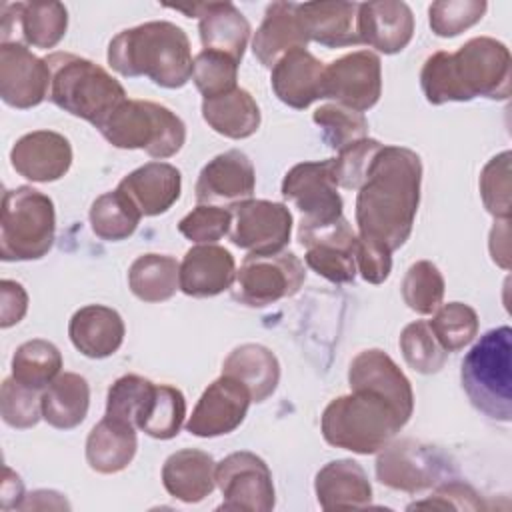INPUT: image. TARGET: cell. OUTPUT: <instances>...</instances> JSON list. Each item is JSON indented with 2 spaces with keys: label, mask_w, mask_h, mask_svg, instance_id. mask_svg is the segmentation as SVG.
Instances as JSON below:
<instances>
[{
  "label": "cell",
  "mask_w": 512,
  "mask_h": 512,
  "mask_svg": "<svg viewBox=\"0 0 512 512\" xmlns=\"http://www.w3.org/2000/svg\"><path fill=\"white\" fill-rule=\"evenodd\" d=\"M216 486L222 492L220 510L270 512L276 504L272 472L254 452H232L216 464Z\"/></svg>",
  "instance_id": "cell-11"
},
{
  "label": "cell",
  "mask_w": 512,
  "mask_h": 512,
  "mask_svg": "<svg viewBox=\"0 0 512 512\" xmlns=\"http://www.w3.org/2000/svg\"><path fill=\"white\" fill-rule=\"evenodd\" d=\"M292 214L286 204L246 200L232 210L230 240L250 254H278L290 242Z\"/></svg>",
  "instance_id": "cell-15"
},
{
  "label": "cell",
  "mask_w": 512,
  "mask_h": 512,
  "mask_svg": "<svg viewBox=\"0 0 512 512\" xmlns=\"http://www.w3.org/2000/svg\"><path fill=\"white\" fill-rule=\"evenodd\" d=\"M192 80L204 100L228 94L236 88L238 62L222 52L202 50L194 56Z\"/></svg>",
  "instance_id": "cell-45"
},
{
  "label": "cell",
  "mask_w": 512,
  "mask_h": 512,
  "mask_svg": "<svg viewBox=\"0 0 512 512\" xmlns=\"http://www.w3.org/2000/svg\"><path fill=\"white\" fill-rule=\"evenodd\" d=\"M28 310V294L16 280L0 282V326L10 328L18 324Z\"/></svg>",
  "instance_id": "cell-53"
},
{
  "label": "cell",
  "mask_w": 512,
  "mask_h": 512,
  "mask_svg": "<svg viewBox=\"0 0 512 512\" xmlns=\"http://www.w3.org/2000/svg\"><path fill=\"white\" fill-rule=\"evenodd\" d=\"M324 68L306 48H294L272 66V90L286 106L304 110L322 98Z\"/></svg>",
  "instance_id": "cell-24"
},
{
  "label": "cell",
  "mask_w": 512,
  "mask_h": 512,
  "mask_svg": "<svg viewBox=\"0 0 512 512\" xmlns=\"http://www.w3.org/2000/svg\"><path fill=\"white\" fill-rule=\"evenodd\" d=\"M124 320L122 316L102 304H88L76 310L68 324V336L74 348L86 358H108L124 342Z\"/></svg>",
  "instance_id": "cell-27"
},
{
  "label": "cell",
  "mask_w": 512,
  "mask_h": 512,
  "mask_svg": "<svg viewBox=\"0 0 512 512\" xmlns=\"http://www.w3.org/2000/svg\"><path fill=\"white\" fill-rule=\"evenodd\" d=\"M484 0H440L430 4V28L440 38H454L472 28L486 14Z\"/></svg>",
  "instance_id": "cell-47"
},
{
  "label": "cell",
  "mask_w": 512,
  "mask_h": 512,
  "mask_svg": "<svg viewBox=\"0 0 512 512\" xmlns=\"http://www.w3.org/2000/svg\"><path fill=\"white\" fill-rule=\"evenodd\" d=\"M356 270L370 284H382L392 272V250L376 240L356 236Z\"/></svg>",
  "instance_id": "cell-52"
},
{
  "label": "cell",
  "mask_w": 512,
  "mask_h": 512,
  "mask_svg": "<svg viewBox=\"0 0 512 512\" xmlns=\"http://www.w3.org/2000/svg\"><path fill=\"white\" fill-rule=\"evenodd\" d=\"M44 60L52 74L48 98L64 112L96 128L128 100L124 86L88 58L70 52H52Z\"/></svg>",
  "instance_id": "cell-4"
},
{
  "label": "cell",
  "mask_w": 512,
  "mask_h": 512,
  "mask_svg": "<svg viewBox=\"0 0 512 512\" xmlns=\"http://www.w3.org/2000/svg\"><path fill=\"white\" fill-rule=\"evenodd\" d=\"M428 322L440 346L450 354L468 346L478 334V314L464 302H448L432 312Z\"/></svg>",
  "instance_id": "cell-40"
},
{
  "label": "cell",
  "mask_w": 512,
  "mask_h": 512,
  "mask_svg": "<svg viewBox=\"0 0 512 512\" xmlns=\"http://www.w3.org/2000/svg\"><path fill=\"white\" fill-rule=\"evenodd\" d=\"M186 32L166 20L144 22L118 32L108 44V64L126 78L146 76L162 88H182L192 76Z\"/></svg>",
  "instance_id": "cell-2"
},
{
  "label": "cell",
  "mask_w": 512,
  "mask_h": 512,
  "mask_svg": "<svg viewBox=\"0 0 512 512\" xmlns=\"http://www.w3.org/2000/svg\"><path fill=\"white\" fill-rule=\"evenodd\" d=\"M254 188L256 172L250 158L240 150H226L200 170L194 196L198 204L234 208L252 200Z\"/></svg>",
  "instance_id": "cell-19"
},
{
  "label": "cell",
  "mask_w": 512,
  "mask_h": 512,
  "mask_svg": "<svg viewBox=\"0 0 512 512\" xmlns=\"http://www.w3.org/2000/svg\"><path fill=\"white\" fill-rule=\"evenodd\" d=\"M12 168L32 182L60 180L72 166L68 138L52 130L28 132L10 150Z\"/></svg>",
  "instance_id": "cell-22"
},
{
  "label": "cell",
  "mask_w": 512,
  "mask_h": 512,
  "mask_svg": "<svg viewBox=\"0 0 512 512\" xmlns=\"http://www.w3.org/2000/svg\"><path fill=\"white\" fill-rule=\"evenodd\" d=\"M118 190L132 200L142 216H158L180 198L182 174L168 162H148L124 176Z\"/></svg>",
  "instance_id": "cell-26"
},
{
  "label": "cell",
  "mask_w": 512,
  "mask_h": 512,
  "mask_svg": "<svg viewBox=\"0 0 512 512\" xmlns=\"http://www.w3.org/2000/svg\"><path fill=\"white\" fill-rule=\"evenodd\" d=\"M384 144L374 138H362L358 142L348 144L332 158V176L336 186L358 190L368 176V170Z\"/></svg>",
  "instance_id": "cell-48"
},
{
  "label": "cell",
  "mask_w": 512,
  "mask_h": 512,
  "mask_svg": "<svg viewBox=\"0 0 512 512\" xmlns=\"http://www.w3.org/2000/svg\"><path fill=\"white\" fill-rule=\"evenodd\" d=\"M56 232L54 202L32 186H18L4 192L0 218V258L4 262L40 260Z\"/></svg>",
  "instance_id": "cell-6"
},
{
  "label": "cell",
  "mask_w": 512,
  "mask_h": 512,
  "mask_svg": "<svg viewBox=\"0 0 512 512\" xmlns=\"http://www.w3.org/2000/svg\"><path fill=\"white\" fill-rule=\"evenodd\" d=\"M52 74L46 60L34 56L26 44H0V96L4 104L28 110L50 96Z\"/></svg>",
  "instance_id": "cell-18"
},
{
  "label": "cell",
  "mask_w": 512,
  "mask_h": 512,
  "mask_svg": "<svg viewBox=\"0 0 512 512\" xmlns=\"http://www.w3.org/2000/svg\"><path fill=\"white\" fill-rule=\"evenodd\" d=\"M2 508H20L22 500H24V486L22 480L16 472H12L10 468H4V482H2Z\"/></svg>",
  "instance_id": "cell-55"
},
{
  "label": "cell",
  "mask_w": 512,
  "mask_h": 512,
  "mask_svg": "<svg viewBox=\"0 0 512 512\" xmlns=\"http://www.w3.org/2000/svg\"><path fill=\"white\" fill-rule=\"evenodd\" d=\"M62 370L60 350L42 338L20 344L12 356V376L34 390H44Z\"/></svg>",
  "instance_id": "cell-38"
},
{
  "label": "cell",
  "mask_w": 512,
  "mask_h": 512,
  "mask_svg": "<svg viewBox=\"0 0 512 512\" xmlns=\"http://www.w3.org/2000/svg\"><path fill=\"white\" fill-rule=\"evenodd\" d=\"M444 276L430 260L414 262L402 280V298L416 314H432L444 298Z\"/></svg>",
  "instance_id": "cell-41"
},
{
  "label": "cell",
  "mask_w": 512,
  "mask_h": 512,
  "mask_svg": "<svg viewBox=\"0 0 512 512\" xmlns=\"http://www.w3.org/2000/svg\"><path fill=\"white\" fill-rule=\"evenodd\" d=\"M154 382L138 374L120 376L106 396V416L126 422L138 430V422L146 412V406L154 392Z\"/></svg>",
  "instance_id": "cell-42"
},
{
  "label": "cell",
  "mask_w": 512,
  "mask_h": 512,
  "mask_svg": "<svg viewBox=\"0 0 512 512\" xmlns=\"http://www.w3.org/2000/svg\"><path fill=\"white\" fill-rule=\"evenodd\" d=\"M98 130L112 146L146 150V154L158 160L174 156L186 142L182 118L150 100H126Z\"/></svg>",
  "instance_id": "cell-7"
},
{
  "label": "cell",
  "mask_w": 512,
  "mask_h": 512,
  "mask_svg": "<svg viewBox=\"0 0 512 512\" xmlns=\"http://www.w3.org/2000/svg\"><path fill=\"white\" fill-rule=\"evenodd\" d=\"M404 426L406 420L398 410L368 390L334 398L320 420L322 436L330 446L366 456L380 452Z\"/></svg>",
  "instance_id": "cell-3"
},
{
  "label": "cell",
  "mask_w": 512,
  "mask_h": 512,
  "mask_svg": "<svg viewBox=\"0 0 512 512\" xmlns=\"http://www.w3.org/2000/svg\"><path fill=\"white\" fill-rule=\"evenodd\" d=\"M172 8L198 18V32L204 50H216L234 58L238 64L242 62L250 38V24L232 2H206L192 4V8Z\"/></svg>",
  "instance_id": "cell-23"
},
{
  "label": "cell",
  "mask_w": 512,
  "mask_h": 512,
  "mask_svg": "<svg viewBox=\"0 0 512 512\" xmlns=\"http://www.w3.org/2000/svg\"><path fill=\"white\" fill-rule=\"evenodd\" d=\"M304 280V264L292 252L248 254L236 272L234 298L246 306L262 308L294 296Z\"/></svg>",
  "instance_id": "cell-10"
},
{
  "label": "cell",
  "mask_w": 512,
  "mask_h": 512,
  "mask_svg": "<svg viewBox=\"0 0 512 512\" xmlns=\"http://www.w3.org/2000/svg\"><path fill=\"white\" fill-rule=\"evenodd\" d=\"M308 38L296 16V2H272L264 12V20L258 26L252 52L258 62L272 68L286 52L294 48H306Z\"/></svg>",
  "instance_id": "cell-31"
},
{
  "label": "cell",
  "mask_w": 512,
  "mask_h": 512,
  "mask_svg": "<svg viewBox=\"0 0 512 512\" xmlns=\"http://www.w3.org/2000/svg\"><path fill=\"white\" fill-rule=\"evenodd\" d=\"M512 330L498 326L480 336L462 360V388L470 404L484 416L510 422L512 418Z\"/></svg>",
  "instance_id": "cell-5"
},
{
  "label": "cell",
  "mask_w": 512,
  "mask_h": 512,
  "mask_svg": "<svg viewBox=\"0 0 512 512\" xmlns=\"http://www.w3.org/2000/svg\"><path fill=\"white\" fill-rule=\"evenodd\" d=\"M356 12L354 2H304L296 4L298 22L308 42H318L326 48H344L360 44L356 34Z\"/></svg>",
  "instance_id": "cell-28"
},
{
  "label": "cell",
  "mask_w": 512,
  "mask_h": 512,
  "mask_svg": "<svg viewBox=\"0 0 512 512\" xmlns=\"http://www.w3.org/2000/svg\"><path fill=\"white\" fill-rule=\"evenodd\" d=\"M250 402L248 388L234 376L222 374L202 392L186 430L198 438L230 434L244 422Z\"/></svg>",
  "instance_id": "cell-17"
},
{
  "label": "cell",
  "mask_w": 512,
  "mask_h": 512,
  "mask_svg": "<svg viewBox=\"0 0 512 512\" xmlns=\"http://www.w3.org/2000/svg\"><path fill=\"white\" fill-rule=\"evenodd\" d=\"M454 472L450 460L434 446L414 440L388 442L376 458V478L402 492H422L448 480Z\"/></svg>",
  "instance_id": "cell-9"
},
{
  "label": "cell",
  "mask_w": 512,
  "mask_h": 512,
  "mask_svg": "<svg viewBox=\"0 0 512 512\" xmlns=\"http://www.w3.org/2000/svg\"><path fill=\"white\" fill-rule=\"evenodd\" d=\"M282 196L302 212L300 224H328L342 218L344 202L332 176V158L292 166L282 180Z\"/></svg>",
  "instance_id": "cell-12"
},
{
  "label": "cell",
  "mask_w": 512,
  "mask_h": 512,
  "mask_svg": "<svg viewBox=\"0 0 512 512\" xmlns=\"http://www.w3.org/2000/svg\"><path fill=\"white\" fill-rule=\"evenodd\" d=\"M422 162L402 146H382L356 196L358 236L392 252L410 238L420 204Z\"/></svg>",
  "instance_id": "cell-1"
},
{
  "label": "cell",
  "mask_w": 512,
  "mask_h": 512,
  "mask_svg": "<svg viewBox=\"0 0 512 512\" xmlns=\"http://www.w3.org/2000/svg\"><path fill=\"white\" fill-rule=\"evenodd\" d=\"M298 240L306 248V264L318 276L334 282L348 284L356 276V234L348 220L342 216L328 224H300Z\"/></svg>",
  "instance_id": "cell-14"
},
{
  "label": "cell",
  "mask_w": 512,
  "mask_h": 512,
  "mask_svg": "<svg viewBox=\"0 0 512 512\" xmlns=\"http://www.w3.org/2000/svg\"><path fill=\"white\" fill-rule=\"evenodd\" d=\"M232 226V210L198 204L192 212H188L180 222L178 230L184 238L196 244H214L222 236L230 232Z\"/></svg>",
  "instance_id": "cell-50"
},
{
  "label": "cell",
  "mask_w": 512,
  "mask_h": 512,
  "mask_svg": "<svg viewBox=\"0 0 512 512\" xmlns=\"http://www.w3.org/2000/svg\"><path fill=\"white\" fill-rule=\"evenodd\" d=\"M236 280L234 256L218 244L192 246L180 264V290L192 298H210Z\"/></svg>",
  "instance_id": "cell-25"
},
{
  "label": "cell",
  "mask_w": 512,
  "mask_h": 512,
  "mask_svg": "<svg viewBox=\"0 0 512 512\" xmlns=\"http://www.w3.org/2000/svg\"><path fill=\"white\" fill-rule=\"evenodd\" d=\"M222 374L240 380L252 402H264L274 394L280 382V362L276 354L262 344L236 346L222 364Z\"/></svg>",
  "instance_id": "cell-33"
},
{
  "label": "cell",
  "mask_w": 512,
  "mask_h": 512,
  "mask_svg": "<svg viewBox=\"0 0 512 512\" xmlns=\"http://www.w3.org/2000/svg\"><path fill=\"white\" fill-rule=\"evenodd\" d=\"M186 418V398L170 384H156L138 430L156 440L174 438Z\"/></svg>",
  "instance_id": "cell-39"
},
{
  "label": "cell",
  "mask_w": 512,
  "mask_h": 512,
  "mask_svg": "<svg viewBox=\"0 0 512 512\" xmlns=\"http://www.w3.org/2000/svg\"><path fill=\"white\" fill-rule=\"evenodd\" d=\"M356 34L382 54L402 52L414 36V16L406 2L376 0L358 4Z\"/></svg>",
  "instance_id": "cell-21"
},
{
  "label": "cell",
  "mask_w": 512,
  "mask_h": 512,
  "mask_svg": "<svg viewBox=\"0 0 512 512\" xmlns=\"http://www.w3.org/2000/svg\"><path fill=\"white\" fill-rule=\"evenodd\" d=\"M312 120L320 126L322 140L332 150H342L352 142H358L366 138L368 134V120L362 112H356L352 108H346L342 104H324L320 106Z\"/></svg>",
  "instance_id": "cell-44"
},
{
  "label": "cell",
  "mask_w": 512,
  "mask_h": 512,
  "mask_svg": "<svg viewBox=\"0 0 512 512\" xmlns=\"http://www.w3.org/2000/svg\"><path fill=\"white\" fill-rule=\"evenodd\" d=\"M42 390L20 384L14 376L6 378L0 388V414L12 428H32L42 418Z\"/></svg>",
  "instance_id": "cell-46"
},
{
  "label": "cell",
  "mask_w": 512,
  "mask_h": 512,
  "mask_svg": "<svg viewBox=\"0 0 512 512\" xmlns=\"http://www.w3.org/2000/svg\"><path fill=\"white\" fill-rule=\"evenodd\" d=\"M480 196L484 208L498 220H508L510 200V152L504 150L484 166L480 174Z\"/></svg>",
  "instance_id": "cell-49"
},
{
  "label": "cell",
  "mask_w": 512,
  "mask_h": 512,
  "mask_svg": "<svg viewBox=\"0 0 512 512\" xmlns=\"http://www.w3.org/2000/svg\"><path fill=\"white\" fill-rule=\"evenodd\" d=\"M136 450V428L106 414L86 438V462L100 474H116L124 470L134 460Z\"/></svg>",
  "instance_id": "cell-32"
},
{
  "label": "cell",
  "mask_w": 512,
  "mask_h": 512,
  "mask_svg": "<svg viewBox=\"0 0 512 512\" xmlns=\"http://www.w3.org/2000/svg\"><path fill=\"white\" fill-rule=\"evenodd\" d=\"M350 390H368L386 398L408 422L414 410V392L406 374L382 350H362L348 368Z\"/></svg>",
  "instance_id": "cell-20"
},
{
  "label": "cell",
  "mask_w": 512,
  "mask_h": 512,
  "mask_svg": "<svg viewBox=\"0 0 512 512\" xmlns=\"http://www.w3.org/2000/svg\"><path fill=\"white\" fill-rule=\"evenodd\" d=\"M214 458L196 448H184L170 454L162 466V484L166 492L186 504H196L216 488Z\"/></svg>",
  "instance_id": "cell-30"
},
{
  "label": "cell",
  "mask_w": 512,
  "mask_h": 512,
  "mask_svg": "<svg viewBox=\"0 0 512 512\" xmlns=\"http://www.w3.org/2000/svg\"><path fill=\"white\" fill-rule=\"evenodd\" d=\"M88 406L90 386L86 378L76 372L58 374L42 390V418L58 430L80 426L88 414Z\"/></svg>",
  "instance_id": "cell-34"
},
{
  "label": "cell",
  "mask_w": 512,
  "mask_h": 512,
  "mask_svg": "<svg viewBox=\"0 0 512 512\" xmlns=\"http://www.w3.org/2000/svg\"><path fill=\"white\" fill-rule=\"evenodd\" d=\"M46 508H70L62 494L54 490H36L24 496L18 510H46Z\"/></svg>",
  "instance_id": "cell-54"
},
{
  "label": "cell",
  "mask_w": 512,
  "mask_h": 512,
  "mask_svg": "<svg viewBox=\"0 0 512 512\" xmlns=\"http://www.w3.org/2000/svg\"><path fill=\"white\" fill-rule=\"evenodd\" d=\"M400 350L406 364L420 374H434L444 368L448 352L436 340L426 320L410 322L400 334Z\"/></svg>",
  "instance_id": "cell-43"
},
{
  "label": "cell",
  "mask_w": 512,
  "mask_h": 512,
  "mask_svg": "<svg viewBox=\"0 0 512 512\" xmlns=\"http://www.w3.org/2000/svg\"><path fill=\"white\" fill-rule=\"evenodd\" d=\"M202 118L214 132L232 140L252 136L262 120L252 94L238 86L228 94L202 100Z\"/></svg>",
  "instance_id": "cell-35"
},
{
  "label": "cell",
  "mask_w": 512,
  "mask_h": 512,
  "mask_svg": "<svg viewBox=\"0 0 512 512\" xmlns=\"http://www.w3.org/2000/svg\"><path fill=\"white\" fill-rule=\"evenodd\" d=\"M128 286L142 302H164L180 290V264L168 254H142L128 270Z\"/></svg>",
  "instance_id": "cell-36"
},
{
  "label": "cell",
  "mask_w": 512,
  "mask_h": 512,
  "mask_svg": "<svg viewBox=\"0 0 512 512\" xmlns=\"http://www.w3.org/2000/svg\"><path fill=\"white\" fill-rule=\"evenodd\" d=\"M450 508V510H480L482 508V500L476 494V490L460 480H444L436 486V490L420 500L410 504L408 508Z\"/></svg>",
  "instance_id": "cell-51"
},
{
  "label": "cell",
  "mask_w": 512,
  "mask_h": 512,
  "mask_svg": "<svg viewBox=\"0 0 512 512\" xmlns=\"http://www.w3.org/2000/svg\"><path fill=\"white\" fill-rule=\"evenodd\" d=\"M140 218V210L118 188L98 196L90 206L92 232L106 242L130 238L136 232Z\"/></svg>",
  "instance_id": "cell-37"
},
{
  "label": "cell",
  "mask_w": 512,
  "mask_h": 512,
  "mask_svg": "<svg viewBox=\"0 0 512 512\" xmlns=\"http://www.w3.org/2000/svg\"><path fill=\"white\" fill-rule=\"evenodd\" d=\"M382 94L380 58L370 50L350 52L324 68L322 98L356 112L370 110Z\"/></svg>",
  "instance_id": "cell-13"
},
{
  "label": "cell",
  "mask_w": 512,
  "mask_h": 512,
  "mask_svg": "<svg viewBox=\"0 0 512 512\" xmlns=\"http://www.w3.org/2000/svg\"><path fill=\"white\" fill-rule=\"evenodd\" d=\"M68 10L62 2H4L0 8L2 44L54 48L66 34Z\"/></svg>",
  "instance_id": "cell-16"
},
{
  "label": "cell",
  "mask_w": 512,
  "mask_h": 512,
  "mask_svg": "<svg viewBox=\"0 0 512 512\" xmlns=\"http://www.w3.org/2000/svg\"><path fill=\"white\" fill-rule=\"evenodd\" d=\"M316 498L322 510L364 508L372 502V486L364 468L348 458L322 466L314 480Z\"/></svg>",
  "instance_id": "cell-29"
},
{
  "label": "cell",
  "mask_w": 512,
  "mask_h": 512,
  "mask_svg": "<svg viewBox=\"0 0 512 512\" xmlns=\"http://www.w3.org/2000/svg\"><path fill=\"white\" fill-rule=\"evenodd\" d=\"M450 68L460 102L484 96L490 100L510 98L512 60L510 50L496 38H470L458 52H450Z\"/></svg>",
  "instance_id": "cell-8"
}]
</instances>
